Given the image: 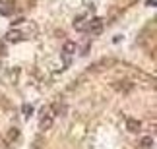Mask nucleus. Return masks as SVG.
<instances>
[{
	"mask_svg": "<svg viewBox=\"0 0 157 149\" xmlns=\"http://www.w3.org/2000/svg\"><path fill=\"white\" fill-rule=\"evenodd\" d=\"M126 128H128L132 134H138L142 130V124H140V120H136V118H128V120H126Z\"/></svg>",
	"mask_w": 157,
	"mask_h": 149,
	"instance_id": "f03ea898",
	"label": "nucleus"
},
{
	"mask_svg": "<svg viewBox=\"0 0 157 149\" xmlns=\"http://www.w3.org/2000/svg\"><path fill=\"white\" fill-rule=\"evenodd\" d=\"M31 112H33L31 105H25V106H23V114H25V116H31Z\"/></svg>",
	"mask_w": 157,
	"mask_h": 149,
	"instance_id": "20e7f679",
	"label": "nucleus"
},
{
	"mask_svg": "<svg viewBox=\"0 0 157 149\" xmlns=\"http://www.w3.org/2000/svg\"><path fill=\"white\" fill-rule=\"evenodd\" d=\"M52 122H54V116L49 114V112H47V109H45L43 114L39 116V130H41V132H49L51 126H52Z\"/></svg>",
	"mask_w": 157,
	"mask_h": 149,
	"instance_id": "f257e3e1",
	"label": "nucleus"
},
{
	"mask_svg": "<svg viewBox=\"0 0 157 149\" xmlns=\"http://www.w3.org/2000/svg\"><path fill=\"white\" fill-rule=\"evenodd\" d=\"M140 147L142 149H151L153 147V138L151 136H144V138L140 140Z\"/></svg>",
	"mask_w": 157,
	"mask_h": 149,
	"instance_id": "7ed1b4c3",
	"label": "nucleus"
}]
</instances>
